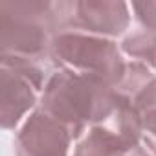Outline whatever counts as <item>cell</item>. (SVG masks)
I'll list each match as a JSON object with an SVG mask.
<instances>
[{"label":"cell","instance_id":"cell-11","mask_svg":"<svg viewBox=\"0 0 156 156\" xmlns=\"http://www.w3.org/2000/svg\"><path fill=\"white\" fill-rule=\"evenodd\" d=\"M118 156H154L143 143H140V145H136V147H132V149H127V151H123V152H119Z\"/></svg>","mask_w":156,"mask_h":156},{"label":"cell","instance_id":"cell-6","mask_svg":"<svg viewBox=\"0 0 156 156\" xmlns=\"http://www.w3.org/2000/svg\"><path fill=\"white\" fill-rule=\"evenodd\" d=\"M119 98V107L108 119L92 125L75 140L73 156H118L141 143L140 118L121 94Z\"/></svg>","mask_w":156,"mask_h":156},{"label":"cell","instance_id":"cell-2","mask_svg":"<svg viewBox=\"0 0 156 156\" xmlns=\"http://www.w3.org/2000/svg\"><path fill=\"white\" fill-rule=\"evenodd\" d=\"M59 31L53 2L4 0L0 2V59L42 64L50 61L53 35Z\"/></svg>","mask_w":156,"mask_h":156},{"label":"cell","instance_id":"cell-3","mask_svg":"<svg viewBox=\"0 0 156 156\" xmlns=\"http://www.w3.org/2000/svg\"><path fill=\"white\" fill-rule=\"evenodd\" d=\"M50 62L55 68L99 79L112 88L119 87L127 70L121 46L116 41L70 30H61L53 35Z\"/></svg>","mask_w":156,"mask_h":156},{"label":"cell","instance_id":"cell-12","mask_svg":"<svg viewBox=\"0 0 156 156\" xmlns=\"http://www.w3.org/2000/svg\"><path fill=\"white\" fill-rule=\"evenodd\" d=\"M154 72H156V64H154Z\"/></svg>","mask_w":156,"mask_h":156},{"label":"cell","instance_id":"cell-9","mask_svg":"<svg viewBox=\"0 0 156 156\" xmlns=\"http://www.w3.org/2000/svg\"><path fill=\"white\" fill-rule=\"evenodd\" d=\"M141 125V143L156 156V105L138 112Z\"/></svg>","mask_w":156,"mask_h":156},{"label":"cell","instance_id":"cell-7","mask_svg":"<svg viewBox=\"0 0 156 156\" xmlns=\"http://www.w3.org/2000/svg\"><path fill=\"white\" fill-rule=\"evenodd\" d=\"M72 140L64 125L37 107L15 136V156H68Z\"/></svg>","mask_w":156,"mask_h":156},{"label":"cell","instance_id":"cell-10","mask_svg":"<svg viewBox=\"0 0 156 156\" xmlns=\"http://www.w3.org/2000/svg\"><path fill=\"white\" fill-rule=\"evenodd\" d=\"M132 11L141 30L156 33V0H145V2H132Z\"/></svg>","mask_w":156,"mask_h":156},{"label":"cell","instance_id":"cell-1","mask_svg":"<svg viewBox=\"0 0 156 156\" xmlns=\"http://www.w3.org/2000/svg\"><path fill=\"white\" fill-rule=\"evenodd\" d=\"M119 99V92L99 79L55 68L46 79L39 107L79 140L92 125L108 119Z\"/></svg>","mask_w":156,"mask_h":156},{"label":"cell","instance_id":"cell-8","mask_svg":"<svg viewBox=\"0 0 156 156\" xmlns=\"http://www.w3.org/2000/svg\"><path fill=\"white\" fill-rule=\"evenodd\" d=\"M121 51L132 61L143 62L154 70L156 64V33L138 28L121 41Z\"/></svg>","mask_w":156,"mask_h":156},{"label":"cell","instance_id":"cell-5","mask_svg":"<svg viewBox=\"0 0 156 156\" xmlns=\"http://www.w3.org/2000/svg\"><path fill=\"white\" fill-rule=\"evenodd\" d=\"M53 9L59 31L70 30L114 41L130 24V6L118 0H61L53 2Z\"/></svg>","mask_w":156,"mask_h":156},{"label":"cell","instance_id":"cell-4","mask_svg":"<svg viewBox=\"0 0 156 156\" xmlns=\"http://www.w3.org/2000/svg\"><path fill=\"white\" fill-rule=\"evenodd\" d=\"M48 75L39 62L0 59V125L13 130L41 101Z\"/></svg>","mask_w":156,"mask_h":156}]
</instances>
